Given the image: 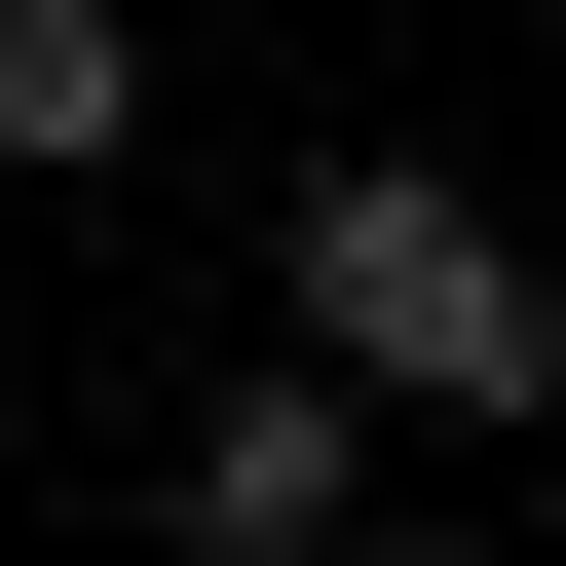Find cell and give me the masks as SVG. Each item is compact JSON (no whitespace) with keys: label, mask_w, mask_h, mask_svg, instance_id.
I'll list each match as a JSON object with an SVG mask.
<instances>
[{"label":"cell","mask_w":566,"mask_h":566,"mask_svg":"<svg viewBox=\"0 0 566 566\" xmlns=\"http://www.w3.org/2000/svg\"><path fill=\"white\" fill-rule=\"evenodd\" d=\"M264 340H340L378 416H566V227H528L491 151H303Z\"/></svg>","instance_id":"6da1fadb"},{"label":"cell","mask_w":566,"mask_h":566,"mask_svg":"<svg viewBox=\"0 0 566 566\" xmlns=\"http://www.w3.org/2000/svg\"><path fill=\"white\" fill-rule=\"evenodd\" d=\"M378 453H416V416H378L340 340H264L227 416H151V528H189V566H340V528H378Z\"/></svg>","instance_id":"7a4b0ae2"},{"label":"cell","mask_w":566,"mask_h":566,"mask_svg":"<svg viewBox=\"0 0 566 566\" xmlns=\"http://www.w3.org/2000/svg\"><path fill=\"white\" fill-rule=\"evenodd\" d=\"M151 151V0H0V189H114Z\"/></svg>","instance_id":"3957f363"},{"label":"cell","mask_w":566,"mask_h":566,"mask_svg":"<svg viewBox=\"0 0 566 566\" xmlns=\"http://www.w3.org/2000/svg\"><path fill=\"white\" fill-rule=\"evenodd\" d=\"M340 566H453V528H416V491H378V528H340Z\"/></svg>","instance_id":"277c9868"}]
</instances>
